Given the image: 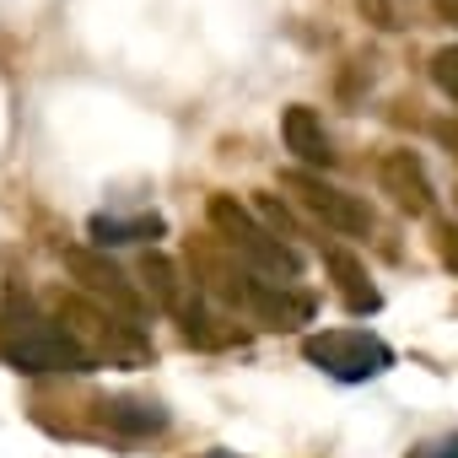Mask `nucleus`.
I'll return each instance as SVG.
<instances>
[{
	"label": "nucleus",
	"instance_id": "7ed1b4c3",
	"mask_svg": "<svg viewBox=\"0 0 458 458\" xmlns=\"http://www.w3.org/2000/svg\"><path fill=\"white\" fill-rule=\"evenodd\" d=\"M210 221H216L221 233L233 238V243H238V249H243V254L259 265V270H270V276H286V281L297 276V259H292V254H286V249H281L270 233H259V226L249 221V210H243V205H233L226 194H216V199H210Z\"/></svg>",
	"mask_w": 458,
	"mask_h": 458
},
{
	"label": "nucleus",
	"instance_id": "1a4fd4ad",
	"mask_svg": "<svg viewBox=\"0 0 458 458\" xmlns=\"http://www.w3.org/2000/svg\"><path fill=\"white\" fill-rule=\"evenodd\" d=\"M103 410H108L114 426H130V431H162V426H167V415H162L157 404H124V399H119V404H103Z\"/></svg>",
	"mask_w": 458,
	"mask_h": 458
},
{
	"label": "nucleus",
	"instance_id": "f8f14e48",
	"mask_svg": "<svg viewBox=\"0 0 458 458\" xmlns=\"http://www.w3.org/2000/svg\"><path fill=\"white\" fill-rule=\"evenodd\" d=\"M437 254H442V265L458 276V226H442V233H437Z\"/></svg>",
	"mask_w": 458,
	"mask_h": 458
},
{
	"label": "nucleus",
	"instance_id": "20e7f679",
	"mask_svg": "<svg viewBox=\"0 0 458 458\" xmlns=\"http://www.w3.org/2000/svg\"><path fill=\"white\" fill-rule=\"evenodd\" d=\"M292 189L302 194V205H308L313 216H324V226H335V233H351V238H367V233H372L367 205H356L345 189H335V183H324V178H313V173H292Z\"/></svg>",
	"mask_w": 458,
	"mask_h": 458
},
{
	"label": "nucleus",
	"instance_id": "6e6552de",
	"mask_svg": "<svg viewBox=\"0 0 458 458\" xmlns=\"http://www.w3.org/2000/svg\"><path fill=\"white\" fill-rule=\"evenodd\" d=\"M329 265H335V276H340V292H345L351 313H372V308H377V292L361 281V265H356L351 254H340V249H329Z\"/></svg>",
	"mask_w": 458,
	"mask_h": 458
},
{
	"label": "nucleus",
	"instance_id": "39448f33",
	"mask_svg": "<svg viewBox=\"0 0 458 458\" xmlns=\"http://www.w3.org/2000/svg\"><path fill=\"white\" fill-rule=\"evenodd\" d=\"M377 178H383V194H394L399 210H410V216L431 210V183H426V173H420V162L410 151H388L377 162Z\"/></svg>",
	"mask_w": 458,
	"mask_h": 458
},
{
	"label": "nucleus",
	"instance_id": "f257e3e1",
	"mask_svg": "<svg viewBox=\"0 0 458 458\" xmlns=\"http://www.w3.org/2000/svg\"><path fill=\"white\" fill-rule=\"evenodd\" d=\"M302 356H308L313 367H324L329 377H340V383H367V377H377V372L394 367V351H388L377 335H367V329L308 335V340H302Z\"/></svg>",
	"mask_w": 458,
	"mask_h": 458
},
{
	"label": "nucleus",
	"instance_id": "9d476101",
	"mask_svg": "<svg viewBox=\"0 0 458 458\" xmlns=\"http://www.w3.org/2000/svg\"><path fill=\"white\" fill-rule=\"evenodd\" d=\"M431 81H437V87L458 103V49H442V55L431 60Z\"/></svg>",
	"mask_w": 458,
	"mask_h": 458
},
{
	"label": "nucleus",
	"instance_id": "ddd939ff",
	"mask_svg": "<svg viewBox=\"0 0 458 458\" xmlns=\"http://www.w3.org/2000/svg\"><path fill=\"white\" fill-rule=\"evenodd\" d=\"M199 458H238V453H199Z\"/></svg>",
	"mask_w": 458,
	"mask_h": 458
},
{
	"label": "nucleus",
	"instance_id": "0eeeda50",
	"mask_svg": "<svg viewBox=\"0 0 458 458\" xmlns=\"http://www.w3.org/2000/svg\"><path fill=\"white\" fill-rule=\"evenodd\" d=\"M92 238L108 249V243H140V238H162V221L157 216H135V221H119V216H98L92 221Z\"/></svg>",
	"mask_w": 458,
	"mask_h": 458
},
{
	"label": "nucleus",
	"instance_id": "9b49d317",
	"mask_svg": "<svg viewBox=\"0 0 458 458\" xmlns=\"http://www.w3.org/2000/svg\"><path fill=\"white\" fill-rule=\"evenodd\" d=\"M410 458H458V431H447V437H431V442H420Z\"/></svg>",
	"mask_w": 458,
	"mask_h": 458
},
{
	"label": "nucleus",
	"instance_id": "423d86ee",
	"mask_svg": "<svg viewBox=\"0 0 458 458\" xmlns=\"http://www.w3.org/2000/svg\"><path fill=\"white\" fill-rule=\"evenodd\" d=\"M281 135H286V151H297L302 162H318V167L335 162V146H329V135H324V124H318L313 108H286Z\"/></svg>",
	"mask_w": 458,
	"mask_h": 458
},
{
	"label": "nucleus",
	"instance_id": "f03ea898",
	"mask_svg": "<svg viewBox=\"0 0 458 458\" xmlns=\"http://www.w3.org/2000/svg\"><path fill=\"white\" fill-rule=\"evenodd\" d=\"M0 351H6V361L22 367V372H87V351L65 329L44 324V318L12 324L6 340H0Z\"/></svg>",
	"mask_w": 458,
	"mask_h": 458
}]
</instances>
